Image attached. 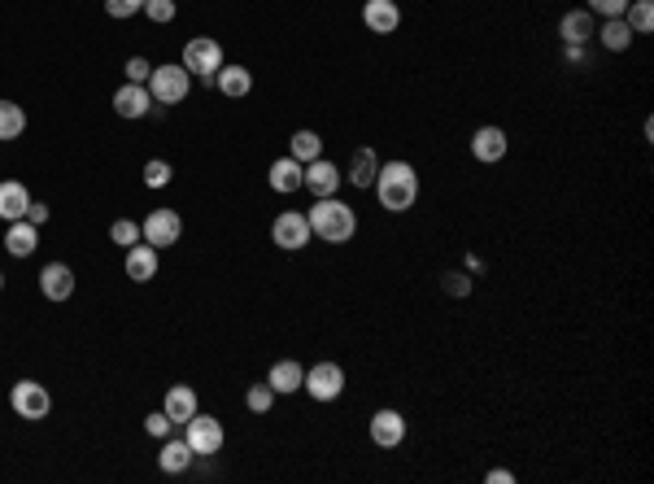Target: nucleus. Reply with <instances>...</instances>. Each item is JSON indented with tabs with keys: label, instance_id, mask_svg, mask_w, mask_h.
<instances>
[{
	"label": "nucleus",
	"instance_id": "26",
	"mask_svg": "<svg viewBox=\"0 0 654 484\" xmlns=\"http://www.w3.org/2000/svg\"><path fill=\"white\" fill-rule=\"evenodd\" d=\"M375 170H380V158L371 149H358L350 161V183L353 188H371L375 183Z\"/></svg>",
	"mask_w": 654,
	"mask_h": 484
},
{
	"label": "nucleus",
	"instance_id": "17",
	"mask_svg": "<svg viewBox=\"0 0 654 484\" xmlns=\"http://www.w3.org/2000/svg\"><path fill=\"white\" fill-rule=\"evenodd\" d=\"M27 210H31V192H27V183L4 179V183H0V218H4V222H18V218H27Z\"/></svg>",
	"mask_w": 654,
	"mask_h": 484
},
{
	"label": "nucleus",
	"instance_id": "22",
	"mask_svg": "<svg viewBox=\"0 0 654 484\" xmlns=\"http://www.w3.org/2000/svg\"><path fill=\"white\" fill-rule=\"evenodd\" d=\"M302 161L297 158H280V161H271V175H266V179H271V188H275V192H284V197H288V192H297V188H302Z\"/></svg>",
	"mask_w": 654,
	"mask_h": 484
},
{
	"label": "nucleus",
	"instance_id": "38",
	"mask_svg": "<svg viewBox=\"0 0 654 484\" xmlns=\"http://www.w3.org/2000/svg\"><path fill=\"white\" fill-rule=\"evenodd\" d=\"M145 432H149V436H170V432H175V424L166 419V410H157V415H149V419H145Z\"/></svg>",
	"mask_w": 654,
	"mask_h": 484
},
{
	"label": "nucleus",
	"instance_id": "33",
	"mask_svg": "<svg viewBox=\"0 0 654 484\" xmlns=\"http://www.w3.org/2000/svg\"><path fill=\"white\" fill-rule=\"evenodd\" d=\"M145 183H149V188H166V183H170V161L153 158L149 166H145Z\"/></svg>",
	"mask_w": 654,
	"mask_h": 484
},
{
	"label": "nucleus",
	"instance_id": "5",
	"mask_svg": "<svg viewBox=\"0 0 654 484\" xmlns=\"http://www.w3.org/2000/svg\"><path fill=\"white\" fill-rule=\"evenodd\" d=\"M184 70L209 83V79L223 70V44H218V40H209V35L188 40V44H184Z\"/></svg>",
	"mask_w": 654,
	"mask_h": 484
},
{
	"label": "nucleus",
	"instance_id": "1",
	"mask_svg": "<svg viewBox=\"0 0 654 484\" xmlns=\"http://www.w3.org/2000/svg\"><path fill=\"white\" fill-rule=\"evenodd\" d=\"M371 188H375V197L389 215H406L419 201V175H414L410 161H380Z\"/></svg>",
	"mask_w": 654,
	"mask_h": 484
},
{
	"label": "nucleus",
	"instance_id": "16",
	"mask_svg": "<svg viewBox=\"0 0 654 484\" xmlns=\"http://www.w3.org/2000/svg\"><path fill=\"white\" fill-rule=\"evenodd\" d=\"M162 410H166L170 424H188V419L197 415V388H193V384H175V388L166 393Z\"/></svg>",
	"mask_w": 654,
	"mask_h": 484
},
{
	"label": "nucleus",
	"instance_id": "14",
	"mask_svg": "<svg viewBox=\"0 0 654 484\" xmlns=\"http://www.w3.org/2000/svg\"><path fill=\"white\" fill-rule=\"evenodd\" d=\"M40 293H44L49 301H70V293H75V270L66 267V262H49V267L40 270Z\"/></svg>",
	"mask_w": 654,
	"mask_h": 484
},
{
	"label": "nucleus",
	"instance_id": "13",
	"mask_svg": "<svg viewBox=\"0 0 654 484\" xmlns=\"http://www.w3.org/2000/svg\"><path fill=\"white\" fill-rule=\"evenodd\" d=\"M153 109V97L145 83H122L118 92H114V113L118 118H145Z\"/></svg>",
	"mask_w": 654,
	"mask_h": 484
},
{
	"label": "nucleus",
	"instance_id": "42",
	"mask_svg": "<svg viewBox=\"0 0 654 484\" xmlns=\"http://www.w3.org/2000/svg\"><path fill=\"white\" fill-rule=\"evenodd\" d=\"M0 288H4V275H0Z\"/></svg>",
	"mask_w": 654,
	"mask_h": 484
},
{
	"label": "nucleus",
	"instance_id": "19",
	"mask_svg": "<svg viewBox=\"0 0 654 484\" xmlns=\"http://www.w3.org/2000/svg\"><path fill=\"white\" fill-rule=\"evenodd\" d=\"M558 35H563V44H589V40H594V13H589V9L563 13V18H558Z\"/></svg>",
	"mask_w": 654,
	"mask_h": 484
},
{
	"label": "nucleus",
	"instance_id": "39",
	"mask_svg": "<svg viewBox=\"0 0 654 484\" xmlns=\"http://www.w3.org/2000/svg\"><path fill=\"white\" fill-rule=\"evenodd\" d=\"M27 218H31V222L40 227V222L49 218V206H40V201H31V210H27Z\"/></svg>",
	"mask_w": 654,
	"mask_h": 484
},
{
	"label": "nucleus",
	"instance_id": "40",
	"mask_svg": "<svg viewBox=\"0 0 654 484\" xmlns=\"http://www.w3.org/2000/svg\"><path fill=\"white\" fill-rule=\"evenodd\" d=\"M485 480H489V484H515V476H510V472H502V467H493Z\"/></svg>",
	"mask_w": 654,
	"mask_h": 484
},
{
	"label": "nucleus",
	"instance_id": "24",
	"mask_svg": "<svg viewBox=\"0 0 654 484\" xmlns=\"http://www.w3.org/2000/svg\"><path fill=\"white\" fill-rule=\"evenodd\" d=\"M302 379H305V367L302 363H293V358H284V363H275L271 367V376H266V384L284 397V393H297L302 388Z\"/></svg>",
	"mask_w": 654,
	"mask_h": 484
},
{
	"label": "nucleus",
	"instance_id": "10",
	"mask_svg": "<svg viewBox=\"0 0 654 484\" xmlns=\"http://www.w3.org/2000/svg\"><path fill=\"white\" fill-rule=\"evenodd\" d=\"M341 183H345V175H341V166H336V161H327V158L305 161L302 188H310L314 197H336V188H341Z\"/></svg>",
	"mask_w": 654,
	"mask_h": 484
},
{
	"label": "nucleus",
	"instance_id": "18",
	"mask_svg": "<svg viewBox=\"0 0 654 484\" xmlns=\"http://www.w3.org/2000/svg\"><path fill=\"white\" fill-rule=\"evenodd\" d=\"M471 158L476 161H502L506 158V131L502 127H480L476 136H471Z\"/></svg>",
	"mask_w": 654,
	"mask_h": 484
},
{
	"label": "nucleus",
	"instance_id": "37",
	"mask_svg": "<svg viewBox=\"0 0 654 484\" xmlns=\"http://www.w3.org/2000/svg\"><path fill=\"white\" fill-rule=\"evenodd\" d=\"M122 70H127V83H149V74H153V66L145 61V57H131Z\"/></svg>",
	"mask_w": 654,
	"mask_h": 484
},
{
	"label": "nucleus",
	"instance_id": "11",
	"mask_svg": "<svg viewBox=\"0 0 654 484\" xmlns=\"http://www.w3.org/2000/svg\"><path fill=\"white\" fill-rule=\"evenodd\" d=\"M362 22L375 35H393L402 27V9H398V0H366L362 4Z\"/></svg>",
	"mask_w": 654,
	"mask_h": 484
},
{
	"label": "nucleus",
	"instance_id": "6",
	"mask_svg": "<svg viewBox=\"0 0 654 484\" xmlns=\"http://www.w3.org/2000/svg\"><path fill=\"white\" fill-rule=\"evenodd\" d=\"M302 388L314 402H336V397L345 393V371H341V363H314V367L305 371Z\"/></svg>",
	"mask_w": 654,
	"mask_h": 484
},
{
	"label": "nucleus",
	"instance_id": "3",
	"mask_svg": "<svg viewBox=\"0 0 654 484\" xmlns=\"http://www.w3.org/2000/svg\"><path fill=\"white\" fill-rule=\"evenodd\" d=\"M149 97H153V105H179L184 97H188V88H193V74L184 70V61L175 66H153V74H149Z\"/></svg>",
	"mask_w": 654,
	"mask_h": 484
},
{
	"label": "nucleus",
	"instance_id": "9",
	"mask_svg": "<svg viewBox=\"0 0 654 484\" xmlns=\"http://www.w3.org/2000/svg\"><path fill=\"white\" fill-rule=\"evenodd\" d=\"M310 236H314V231H310V218H305L302 210H284V215L271 222V240H275L280 249H288V254H293V249H305Z\"/></svg>",
	"mask_w": 654,
	"mask_h": 484
},
{
	"label": "nucleus",
	"instance_id": "30",
	"mask_svg": "<svg viewBox=\"0 0 654 484\" xmlns=\"http://www.w3.org/2000/svg\"><path fill=\"white\" fill-rule=\"evenodd\" d=\"M271 402H275V388H271V384H253L249 393H245V406H249L253 415H266Z\"/></svg>",
	"mask_w": 654,
	"mask_h": 484
},
{
	"label": "nucleus",
	"instance_id": "34",
	"mask_svg": "<svg viewBox=\"0 0 654 484\" xmlns=\"http://www.w3.org/2000/svg\"><path fill=\"white\" fill-rule=\"evenodd\" d=\"M628 4L633 0H589V13H598V18H624Z\"/></svg>",
	"mask_w": 654,
	"mask_h": 484
},
{
	"label": "nucleus",
	"instance_id": "2",
	"mask_svg": "<svg viewBox=\"0 0 654 484\" xmlns=\"http://www.w3.org/2000/svg\"><path fill=\"white\" fill-rule=\"evenodd\" d=\"M305 218H310V231L327 245H350L353 231H358V215L336 197H314V210Z\"/></svg>",
	"mask_w": 654,
	"mask_h": 484
},
{
	"label": "nucleus",
	"instance_id": "41",
	"mask_svg": "<svg viewBox=\"0 0 654 484\" xmlns=\"http://www.w3.org/2000/svg\"><path fill=\"white\" fill-rule=\"evenodd\" d=\"M567 61L571 66H585V44H567Z\"/></svg>",
	"mask_w": 654,
	"mask_h": 484
},
{
	"label": "nucleus",
	"instance_id": "23",
	"mask_svg": "<svg viewBox=\"0 0 654 484\" xmlns=\"http://www.w3.org/2000/svg\"><path fill=\"white\" fill-rule=\"evenodd\" d=\"M197 454H193V445L179 436V441H166L162 445V454H157V467L162 472H170V476H179V472H188V463H193Z\"/></svg>",
	"mask_w": 654,
	"mask_h": 484
},
{
	"label": "nucleus",
	"instance_id": "7",
	"mask_svg": "<svg viewBox=\"0 0 654 484\" xmlns=\"http://www.w3.org/2000/svg\"><path fill=\"white\" fill-rule=\"evenodd\" d=\"M184 441L193 445L197 458H209V454L223 449V424H218L214 415H201V410H197V415L184 424Z\"/></svg>",
	"mask_w": 654,
	"mask_h": 484
},
{
	"label": "nucleus",
	"instance_id": "29",
	"mask_svg": "<svg viewBox=\"0 0 654 484\" xmlns=\"http://www.w3.org/2000/svg\"><path fill=\"white\" fill-rule=\"evenodd\" d=\"M624 22H628L637 35H646L654 27V0H633V4L624 9Z\"/></svg>",
	"mask_w": 654,
	"mask_h": 484
},
{
	"label": "nucleus",
	"instance_id": "27",
	"mask_svg": "<svg viewBox=\"0 0 654 484\" xmlns=\"http://www.w3.org/2000/svg\"><path fill=\"white\" fill-rule=\"evenodd\" d=\"M288 158H297L305 166V161L323 158V140L314 136V131H293V140H288Z\"/></svg>",
	"mask_w": 654,
	"mask_h": 484
},
{
	"label": "nucleus",
	"instance_id": "4",
	"mask_svg": "<svg viewBox=\"0 0 654 484\" xmlns=\"http://www.w3.org/2000/svg\"><path fill=\"white\" fill-rule=\"evenodd\" d=\"M9 406H13V415H18V419L40 424V419H49L52 397H49V388H44V384H35V379H18V384H13V393H9Z\"/></svg>",
	"mask_w": 654,
	"mask_h": 484
},
{
	"label": "nucleus",
	"instance_id": "21",
	"mask_svg": "<svg viewBox=\"0 0 654 484\" xmlns=\"http://www.w3.org/2000/svg\"><path fill=\"white\" fill-rule=\"evenodd\" d=\"M153 275H157V249L153 245H131L127 249V279L149 284Z\"/></svg>",
	"mask_w": 654,
	"mask_h": 484
},
{
	"label": "nucleus",
	"instance_id": "36",
	"mask_svg": "<svg viewBox=\"0 0 654 484\" xmlns=\"http://www.w3.org/2000/svg\"><path fill=\"white\" fill-rule=\"evenodd\" d=\"M140 9H145V0H105V13L109 18H131Z\"/></svg>",
	"mask_w": 654,
	"mask_h": 484
},
{
	"label": "nucleus",
	"instance_id": "25",
	"mask_svg": "<svg viewBox=\"0 0 654 484\" xmlns=\"http://www.w3.org/2000/svg\"><path fill=\"white\" fill-rule=\"evenodd\" d=\"M598 35H603V44L611 49V53H628V44H633V35H637V31H633L624 18H606Z\"/></svg>",
	"mask_w": 654,
	"mask_h": 484
},
{
	"label": "nucleus",
	"instance_id": "32",
	"mask_svg": "<svg viewBox=\"0 0 654 484\" xmlns=\"http://www.w3.org/2000/svg\"><path fill=\"white\" fill-rule=\"evenodd\" d=\"M441 288H445L450 297H467V293H471V275H467V270H445V275H441Z\"/></svg>",
	"mask_w": 654,
	"mask_h": 484
},
{
	"label": "nucleus",
	"instance_id": "12",
	"mask_svg": "<svg viewBox=\"0 0 654 484\" xmlns=\"http://www.w3.org/2000/svg\"><path fill=\"white\" fill-rule=\"evenodd\" d=\"M371 441H375L380 449H398L406 441V419L398 410H375V415H371Z\"/></svg>",
	"mask_w": 654,
	"mask_h": 484
},
{
	"label": "nucleus",
	"instance_id": "20",
	"mask_svg": "<svg viewBox=\"0 0 654 484\" xmlns=\"http://www.w3.org/2000/svg\"><path fill=\"white\" fill-rule=\"evenodd\" d=\"M214 88H218L223 97L240 101V97H249L253 92V74L245 70V66H227V61H223V70L214 74Z\"/></svg>",
	"mask_w": 654,
	"mask_h": 484
},
{
	"label": "nucleus",
	"instance_id": "8",
	"mask_svg": "<svg viewBox=\"0 0 654 484\" xmlns=\"http://www.w3.org/2000/svg\"><path fill=\"white\" fill-rule=\"evenodd\" d=\"M140 236H145V245H153V249H170L184 236V218L175 215V210H153L145 218V227H140Z\"/></svg>",
	"mask_w": 654,
	"mask_h": 484
},
{
	"label": "nucleus",
	"instance_id": "31",
	"mask_svg": "<svg viewBox=\"0 0 654 484\" xmlns=\"http://www.w3.org/2000/svg\"><path fill=\"white\" fill-rule=\"evenodd\" d=\"M109 236H114V245H122V249H131V245H140V227H136L131 218H118V222L109 227Z\"/></svg>",
	"mask_w": 654,
	"mask_h": 484
},
{
	"label": "nucleus",
	"instance_id": "28",
	"mask_svg": "<svg viewBox=\"0 0 654 484\" xmlns=\"http://www.w3.org/2000/svg\"><path fill=\"white\" fill-rule=\"evenodd\" d=\"M27 131V113L13 101H0V140H18Z\"/></svg>",
	"mask_w": 654,
	"mask_h": 484
},
{
	"label": "nucleus",
	"instance_id": "35",
	"mask_svg": "<svg viewBox=\"0 0 654 484\" xmlns=\"http://www.w3.org/2000/svg\"><path fill=\"white\" fill-rule=\"evenodd\" d=\"M149 22H175V0H145Z\"/></svg>",
	"mask_w": 654,
	"mask_h": 484
},
{
	"label": "nucleus",
	"instance_id": "15",
	"mask_svg": "<svg viewBox=\"0 0 654 484\" xmlns=\"http://www.w3.org/2000/svg\"><path fill=\"white\" fill-rule=\"evenodd\" d=\"M4 249H9L13 258H31V254L40 249V227H35L31 218L9 222V231H4Z\"/></svg>",
	"mask_w": 654,
	"mask_h": 484
}]
</instances>
